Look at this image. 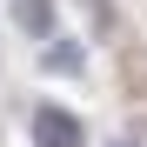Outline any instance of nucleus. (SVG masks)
Here are the masks:
<instances>
[{"label":"nucleus","instance_id":"1","mask_svg":"<svg viewBox=\"0 0 147 147\" xmlns=\"http://www.w3.org/2000/svg\"><path fill=\"white\" fill-rule=\"evenodd\" d=\"M34 140L40 147H80V120H74L67 107H40L34 114Z\"/></svg>","mask_w":147,"mask_h":147},{"label":"nucleus","instance_id":"2","mask_svg":"<svg viewBox=\"0 0 147 147\" xmlns=\"http://www.w3.org/2000/svg\"><path fill=\"white\" fill-rule=\"evenodd\" d=\"M47 74H80V40H54L47 47Z\"/></svg>","mask_w":147,"mask_h":147},{"label":"nucleus","instance_id":"3","mask_svg":"<svg viewBox=\"0 0 147 147\" xmlns=\"http://www.w3.org/2000/svg\"><path fill=\"white\" fill-rule=\"evenodd\" d=\"M20 27L27 34H54V7L47 0H20Z\"/></svg>","mask_w":147,"mask_h":147},{"label":"nucleus","instance_id":"4","mask_svg":"<svg viewBox=\"0 0 147 147\" xmlns=\"http://www.w3.org/2000/svg\"><path fill=\"white\" fill-rule=\"evenodd\" d=\"M120 147H127V140H120Z\"/></svg>","mask_w":147,"mask_h":147}]
</instances>
